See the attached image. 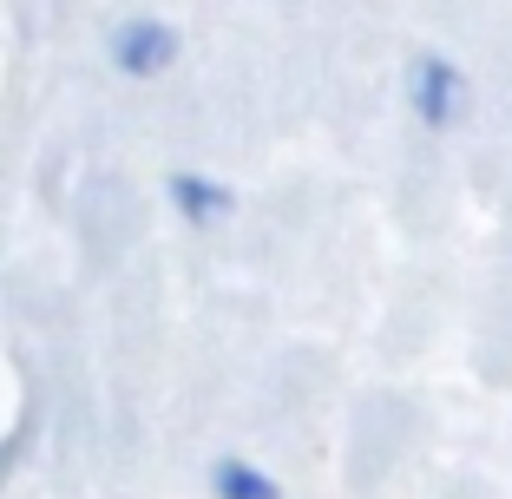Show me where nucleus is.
<instances>
[{
	"label": "nucleus",
	"instance_id": "1",
	"mask_svg": "<svg viewBox=\"0 0 512 499\" xmlns=\"http://www.w3.org/2000/svg\"><path fill=\"white\" fill-rule=\"evenodd\" d=\"M460 99H467V79H460V66L447 53H421L407 66V106L421 112V125H453Z\"/></svg>",
	"mask_w": 512,
	"mask_h": 499
},
{
	"label": "nucleus",
	"instance_id": "2",
	"mask_svg": "<svg viewBox=\"0 0 512 499\" xmlns=\"http://www.w3.org/2000/svg\"><path fill=\"white\" fill-rule=\"evenodd\" d=\"M112 60H119V73L151 79V73H165V66L178 60V33H171L165 20H151V14H125L119 27H112Z\"/></svg>",
	"mask_w": 512,
	"mask_h": 499
},
{
	"label": "nucleus",
	"instance_id": "3",
	"mask_svg": "<svg viewBox=\"0 0 512 499\" xmlns=\"http://www.w3.org/2000/svg\"><path fill=\"white\" fill-rule=\"evenodd\" d=\"M165 197L178 204V217H191V224H217V217L230 211V191L217 178H204V171H171Z\"/></svg>",
	"mask_w": 512,
	"mask_h": 499
},
{
	"label": "nucleus",
	"instance_id": "4",
	"mask_svg": "<svg viewBox=\"0 0 512 499\" xmlns=\"http://www.w3.org/2000/svg\"><path fill=\"white\" fill-rule=\"evenodd\" d=\"M211 493L217 499H283L276 480L263 467H250V460H217L211 467Z\"/></svg>",
	"mask_w": 512,
	"mask_h": 499
}]
</instances>
